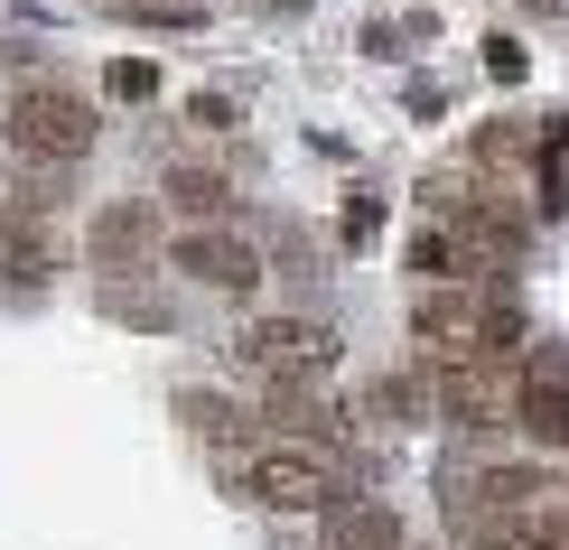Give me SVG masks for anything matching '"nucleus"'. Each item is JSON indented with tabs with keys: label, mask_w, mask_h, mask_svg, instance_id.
Segmentation results:
<instances>
[{
	"label": "nucleus",
	"mask_w": 569,
	"mask_h": 550,
	"mask_svg": "<svg viewBox=\"0 0 569 550\" xmlns=\"http://www.w3.org/2000/svg\"><path fill=\"white\" fill-rule=\"evenodd\" d=\"M551 206H569V178H551Z\"/></svg>",
	"instance_id": "obj_12"
},
{
	"label": "nucleus",
	"mask_w": 569,
	"mask_h": 550,
	"mask_svg": "<svg viewBox=\"0 0 569 550\" xmlns=\"http://www.w3.org/2000/svg\"><path fill=\"white\" fill-rule=\"evenodd\" d=\"M233 346H243V364L262 382H327L337 373V337L308 327V318H262V327H243Z\"/></svg>",
	"instance_id": "obj_3"
},
{
	"label": "nucleus",
	"mask_w": 569,
	"mask_h": 550,
	"mask_svg": "<svg viewBox=\"0 0 569 550\" xmlns=\"http://www.w3.org/2000/svg\"><path fill=\"white\" fill-rule=\"evenodd\" d=\"M178 271L197 280V290H224V299H243L252 280H262V252H252L243 233H187V243H178Z\"/></svg>",
	"instance_id": "obj_6"
},
{
	"label": "nucleus",
	"mask_w": 569,
	"mask_h": 550,
	"mask_svg": "<svg viewBox=\"0 0 569 550\" xmlns=\"http://www.w3.org/2000/svg\"><path fill=\"white\" fill-rule=\"evenodd\" d=\"M178 411H187V429H197V439H216L224 458H243V411H233V401H216V392H187Z\"/></svg>",
	"instance_id": "obj_8"
},
{
	"label": "nucleus",
	"mask_w": 569,
	"mask_h": 550,
	"mask_svg": "<svg viewBox=\"0 0 569 550\" xmlns=\"http://www.w3.org/2000/svg\"><path fill=\"white\" fill-rule=\"evenodd\" d=\"M411 271H430V280H458V271H467V252L448 243V233H420V243H411Z\"/></svg>",
	"instance_id": "obj_10"
},
{
	"label": "nucleus",
	"mask_w": 569,
	"mask_h": 550,
	"mask_svg": "<svg viewBox=\"0 0 569 550\" xmlns=\"http://www.w3.org/2000/svg\"><path fill=\"white\" fill-rule=\"evenodd\" d=\"M523 550H569V513H541V522H532V541H523Z\"/></svg>",
	"instance_id": "obj_11"
},
{
	"label": "nucleus",
	"mask_w": 569,
	"mask_h": 550,
	"mask_svg": "<svg viewBox=\"0 0 569 550\" xmlns=\"http://www.w3.org/2000/svg\"><path fill=\"white\" fill-rule=\"evenodd\" d=\"M430 401H439V420H458V429H505L513 420V382H495L486 354H467V364H430Z\"/></svg>",
	"instance_id": "obj_4"
},
{
	"label": "nucleus",
	"mask_w": 569,
	"mask_h": 550,
	"mask_svg": "<svg viewBox=\"0 0 569 550\" xmlns=\"http://www.w3.org/2000/svg\"><path fill=\"white\" fill-rule=\"evenodd\" d=\"M169 206L178 214H224V178L216 169H169Z\"/></svg>",
	"instance_id": "obj_9"
},
{
	"label": "nucleus",
	"mask_w": 569,
	"mask_h": 550,
	"mask_svg": "<svg viewBox=\"0 0 569 550\" xmlns=\"http://www.w3.org/2000/svg\"><path fill=\"white\" fill-rule=\"evenodd\" d=\"M327 550H401V513L365 504V494H337L327 504Z\"/></svg>",
	"instance_id": "obj_7"
},
{
	"label": "nucleus",
	"mask_w": 569,
	"mask_h": 550,
	"mask_svg": "<svg viewBox=\"0 0 569 550\" xmlns=\"http://www.w3.org/2000/svg\"><path fill=\"white\" fill-rule=\"evenodd\" d=\"M93 131H103V112H93L76 84H57V76L10 93V150L38 159V169H76V159L93 150Z\"/></svg>",
	"instance_id": "obj_2"
},
{
	"label": "nucleus",
	"mask_w": 569,
	"mask_h": 550,
	"mask_svg": "<svg viewBox=\"0 0 569 550\" xmlns=\"http://www.w3.org/2000/svg\"><path fill=\"white\" fill-rule=\"evenodd\" d=\"M513 420H523L541 448H569V354H532L523 364V382H513Z\"/></svg>",
	"instance_id": "obj_5"
},
{
	"label": "nucleus",
	"mask_w": 569,
	"mask_h": 550,
	"mask_svg": "<svg viewBox=\"0 0 569 550\" xmlns=\"http://www.w3.org/2000/svg\"><path fill=\"white\" fill-rule=\"evenodd\" d=\"M411 337L430 364H467V354H523V308L513 299H495V290H430L420 299V318H411Z\"/></svg>",
	"instance_id": "obj_1"
}]
</instances>
